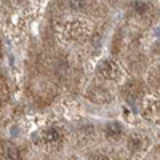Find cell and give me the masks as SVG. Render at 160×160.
Segmentation results:
<instances>
[{"mask_svg":"<svg viewBox=\"0 0 160 160\" xmlns=\"http://www.w3.org/2000/svg\"><path fill=\"white\" fill-rule=\"evenodd\" d=\"M88 98L93 101V102H99V104H104V102H109L111 101V95L108 90H104L102 87H95L88 91Z\"/></svg>","mask_w":160,"mask_h":160,"instance_id":"6da1fadb","label":"cell"},{"mask_svg":"<svg viewBox=\"0 0 160 160\" xmlns=\"http://www.w3.org/2000/svg\"><path fill=\"white\" fill-rule=\"evenodd\" d=\"M98 72H99L102 77H106V78H112V77L117 75L118 68H117V64H115L114 61L106 59V61H102V62L98 66Z\"/></svg>","mask_w":160,"mask_h":160,"instance_id":"7a4b0ae2","label":"cell"},{"mask_svg":"<svg viewBox=\"0 0 160 160\" xmlns=\"http://www.w3.org/2000/svg\"><path fill=\"white\" fill-rule=\"evenodd\" d=\"M122 133H123L122 125L117 123V122H112V123H109L108 127H106V136H108L109 139H118L120 136H122Z\"/></svg>","mask_w":160,"mask_h":160,"instance_id":"3957f363","label":"cell"},{"mask_svg":"<svg viewBox=\"0 0 160 160\" xmlns=\"http://www.w3.org/2000/svg\"><path fill=\"white\" fill-rule=\"evenodd\" d=\"M43 136H45V139L48 142H56L59 139V131L56 128H48V130H45Z\"/></svg>","mask_w":160,"mask_h":160,"instance_id":"277c9868","label":"cell"},{"mask_svg":"<svg viewBox=\"0 0 160 160\" xmlns=\"http://www.w3.org/2000/svg\"><path fill=\"white\" fill-rule=\"evenodd\" d=\"M7 160H21V154L16 146H10L7 149Z\"/></svg>","mask_w":160,"mask_h":160,"instance_id":"5b68a950","label":"cell"},{"mask_svg":"<svg viewBox=\"0 0 160 160\" xmlns=\"http://www.w3.org/2000/svg\"><path fill=\"white\" fill-rule=\"evenodd\" d=\"M133 10L136 13H144L148 10V2H133Z\"/></svg>","mask_w":160,"mask_h":160,"instance_id":"8992f818","label":"cell"},{"mask_svg":"<svg viewBox=\"0 0 160 160\" xmlns=\"http://www.w3.org/2000/svg\"><path fill=\"white\" fill-rule=\"evenodd\" d=\"M130 148H131L133 151L139 149V148H141V139H138V138H131V139H130Z\"/></svg>","mask_w":160,"mask_h":160,"instance_id":"52a82bcc","label":"cell"},{"mask_svg":"<svg viewBox=\"0 0 160 160\" xmlns=\"http://www.w3.org/2000/svg\"><path fill=\"white\" fill-rule=\"evenodd\" d=\"M71 7H72V8H75V10L83 8V7H85V2H71Z\"/></svg>","mask_w":160,"mask_h":160,"instance_id":"ba28073f","label":"cell"},{"mask_svg":"<svg viewBox=\"0 0 160 160\" xmlns=\"http://www.w3.org/2000/svg\"><path fill=\"white\" fill-rule=\"evenodd\" d=\"M91 160H108V158H104V155H98V154H96V155L91 157Z\"/></svg>","mask_w":160,"mask_h":160,"instance_id":"9c48e42d","label":"cell"}]
</instances>
